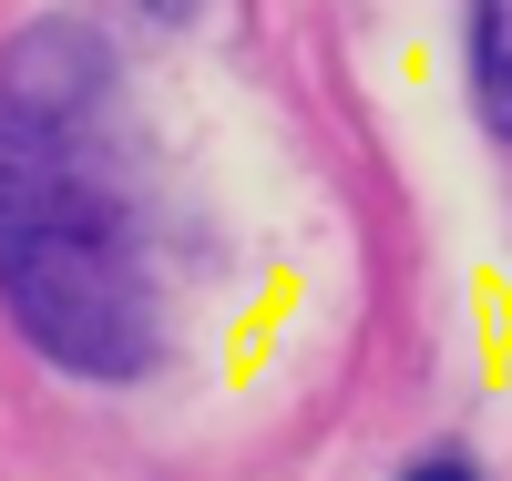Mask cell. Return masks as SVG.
Wrapping results in <instances>:
<instances>
[{"mask_svg":"<svg viewBox=\"0 0 512 481\" xmlns=\"http://www.w3.org/2000/svg\"><path fill=\"white\" fill-rule=\"evenodd\" d=\"M472 103L512 144V0H472Z\"/></svg>","mask_w":512,"mask_h":481,"instance_id":"cell-2","label":"cell"},{"mask_svg":"<svg viewBox=\"0 0 512 481\" xmlns=\"http://www.w3.org/2000/svg\"><path fill=\"white\" fill-rule=\"evenodd\" d=\"M410 481H472V471H461V461H420Z\"/></svg>","mask_w":512,"mask_h":481,"instance_id":"cell-3","label":"cell"},{"mask_svg":"<svg viewBox=\"0 0 512 481\" xmlns=\"http://www.w3.org/2000/svg\"><path fill=\"white\" fill-rule=\"evenodd\" d=\"M0 308L82 379H144L164 348L123 62L82 11L0 41Z\"/></svg>","mask_w":512,"mask_h":481,"instance_id":"cell-1","label":"cell"}]
</instances>
